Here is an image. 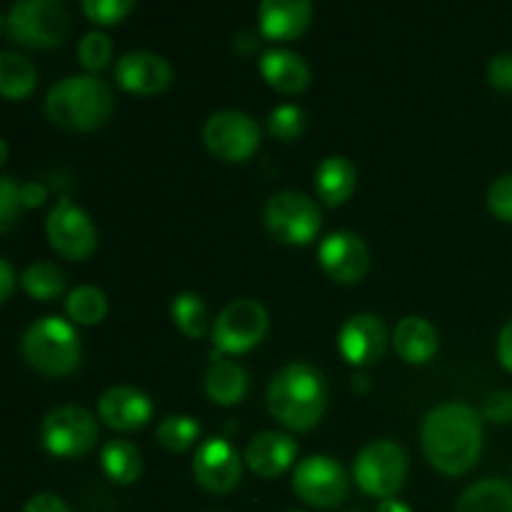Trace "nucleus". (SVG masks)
<instances>
[{"label":"nucleus","mask_w":512,"mask_h":512,"mask_svg":"<svg viewBox=\"0 0 512 512\" xmlns=\"http://www.w3.org/2000/svg\"><path fill=\"white\" fill-rule=\"evenodd\" d=\"M113 55V43L103 30H88L78 43V58L88 70H100Z\"/></svg>","instance_id":"obj_31"},{"label":"nucleus","mask_w":512,"mask_h":512,"mask_svg":"<svg viewBox=\"0 0 512 512\" xmlns=\"http://www.w3.org/2000/svg\"><path fill=\"white\" fill-rule=\"evenodd\" d=\"M293 488L305 503L333 508L348 495V475L330 455H308L295 465Z\"/></svg>","instance_id":"obj_11"},{"label":"nucleus","mask_w":512,"mask_h":512,"mask_svg":"<svg viewBox=\"0 0 512 512\" xmlns=\"http://www.w3.org/2000/svg\"><path fill=\"white\" fill-rule=\"evenodd\" d=\"M115 78L133 93H158L173 80L168 60L153 50H130L115 63Z\"/></svg>","instance_id":"obj_16"},{"label":"nucleus","mask_w":512,"mask_h":512,"mask_svg":"<svg viewBox=\"0 0 512 512\" xmlns=\"http://www.w3.org/2000/svg\"><path fill=\"white\" fill-rule=\"evenodd\" d=\"M375 512H413V510H410L405 503H400V500L385 498V500H380L378 510H375Z\"/></svg>","instance_id":"obj_43"},{"label":"nucleus","mask_w":512,"mask_h":512,"mask_svg":"<svg viewBox=\"0 0 512 512\" xmlns=\"http://www.w3.org/2000/svg\"><path fill=\"white\" fill-rule=\"evenodd\" d=\"M268 128L270 133L278 135V138L290 140L295 135L303 133L305 128V113L298 108V105H278V108L270 110L268 115Z\"/></svg>","instance_id":"obj_32"},{"label":"nucleus","mask_w":512,"mask_h":512,"mask_svg":"<svg viewBox=\"0 0 512 512\" xmlns=\"http://www.w3.org/2000/svg\"><path fill=\"white\" fill-rule=\"evenodd\" d=\"M113 110L108 83L95 75H68L45 95V113L55 125L68 130H90L105 123Z\"/></svg>","instance_id":"obj_3"},{"label":"nucleus","mask_w":512,"mask_h":512,"mask_svg":"<svg viewBox=\"0 0 512 512\" xmlns=\"http://www.w3.org/2000/svg\"><path fill=\"white\" fill-rule=\"evenodd\" d=\"M203 140L218 158L238 163L250 158L260 143V125L245 110H215L203 125Z\"/></svg>","instance_id":"obj_8"},{"label":"nucleus","mask_w":512,"mask_h":512,"mask_svg":"<svg viewBox=\"0 0 512 512\" xmlns=\"http://www.w3.org/2000/svg\"><path fill=\"white\" fill-rule=\"evenodd\" d=\"M35 65L15 50H0V90L5 98H23L35 88Z\"/></svg>","instance_id":"obj_26"},{"label":"nucleus","mask_w":512,"mask_h":512,"mask_svg":"<svg viewBox=\"0 0 512 512\" xmlns=\"http://www.w3.org/2000/svg\"><path fill=\"white\" fill-rule=\"evenodd\" d=\"M100 420L110 428L133 430L140 428L153 415V403L148 395L133 385H113L98 400Z\"/></svg>","instance_id":"obj_17"},{"label":"nucleus","mask_w":512,"mask_h":512,"mask_svg":"<svg viewBox=\"0 0 512 512\" xmlns=\"http://www.w3.org/2000/svg\"><path fill=\"white\" fill-rule=\"evenodd\" d=\"M498 355L500 363L508 370H512V318L503 325V330H500L498 335Z\"/></svg>","instance_id":"obj_39"},{"label":"nucleus","mask_w":512,"mask_h":512,"mask_svg":"<svg viewBox=\"0 0 512 512\" xmlns=\"http://www.w3.org/2000/svg\"><path fill=\"white\" fill-rule=\"evenodd\" d=\"M13 285H15L13 265H10L8 258H0V298L8 300L10 293H13Z\"/></svg>","instance_id":"obj_40"},{"label":"nucleus","mask_w":512,"mask_h":512,"mask_svg":"<svg viewBox=\"0 0 512 512\" xmlns=\"http://www.w3.org/2000/svg\"><path fill=\"white\" fill-rule=\"evenodd\" d=\"M483 415L493 423H512V390H493L485 398Z\"/></svg>","instance_id":"obj_36"},{"label":"nucleus","mask_w":512,"mask_h":512,"mask_svg":"<svg viewBox=\"0 0 512 512\" xmlns=\"http://www.w3.org/2000/svg\"><path fill=\"white\" fill-rule=\"evenodd\" d=\"M100 463H103L105 475L115 483H133L138 480V475L143 473V458H140V450L135 448L128 440H105L103 450H100Z\"/></svg>","instance_id":"obj_25"},{"label":"nucleus","mask_w":512,"mask_h":512,"mask_svg":"<svg viewBox=\"0 0 512 512\" xmlns=\"http://www.w3.org/2000/svg\"><path fill=\"white\" fill-rule=\"evenodd\" d=\"M328 400L323 373L308 363H290L273 375L268 388L270 413L293 430H308L320 420Z\"/></svg>","instance_id":"obj_2"},{"label":"nucleus","mask_w":512,"mask_h":512,"mask_svg":"<svg viewBox=\"0 0 512 512\" xmlns=\"http://www.w3.org/2000/svg\"><path fill=\"white\" fill-rule=\"evenodd\" d=\"M193 470L203 488L213 490V493H228L238 485L243 465H240L238 450L228 440L208 438L195 450Z\"/></svg>","instance_id":"obj_14"},{"label":"nucleus","mask_w":512,"mask_h":512,"mask_svg":"<svg viewBox=\"0 0 512 512\" xmlns=\"http://www.w3.org/2000/svg\"><path fill=\"white\" fill-rule=\"evenodd\" d=\"M488 205L498 218L512 220V173L500 175L488 190Z\"/></svg>","instance_id":"obj_35"},{"label":"nucleus","mask_w":512,"mask_h":512,"mask_svg":"<svg viewBox=\"0 0 512 512\" xmlns=\"http://www.w3.org/2000/svg\"><path fill=\"white\" fill-rule=\"evenodd\" d=\"M353 473L365 493L378 495L383 500L393 498L403 488L405 473H408V455L390 438L370 440L355 458Z\"/></svg>","instance_id":"obj_6"},{"label":"nucleus","mask_w":512,"mask_h":512,"mask_svg":"<svg viewBox=\"0 0 512 512\" xmlns=\"http://www.w3.org/2000/svg\"><path fill=\"white\" fill-rule=\"evenodd\" d=\"M425 455L443 473H465L483 450V420L465 403L435 405L420 428Z\"/></svg>","instance_id":"obj_1"},{"label":"nucleus","mask_w":512,"mask_h":512,"mask_svg":"<svg viewBox=\"0 0 512 512\" xmlns=\"http://www.w3.org/2000/svg\"><path fill=\"white\" fill-rule=\"evenodd\" d=\"M20 345L25 360L48 375L70 373L80 363L78 333L68 320L58 315H45L30 323Z\"/></svg>","instance_id":"obj_4"},{"label":"nucleus","mask_w":512,"mask_h":512,"mask_svg":"<svg viewBox=\"0 0 512 512\" xmlns=\"http://www.w3.org/2000/svg\"><path fill=\"white\" fill-rule=\"evenodd\" d=\"M320 265L325 273L338 283H355L368 273L370 255L363 238L350 230H335L320 243L318 248Z\"/></svg>","instance_id":"obj_13"},{"label":"nucleus","mask_w":512,"mask_h":512,"mask_svg":"<svg viewBox=\"0 0 512 512\" xmlns=\"http://www.w3.org/2000/svg\"><path fill=\"white\" fill-rule=\"evenodd\" d=\"M133 0H83V10L95 23H118L133 10Z\"/></svg>","instance_id":"obj_33"},{"label":"nucleus","mask_w":512,"mask_h":512,"mask_svg":"<svg viewBox=\"0 0 512 512\" xmlns=\"http://www.w3.org/2000/svg\"><path fill=\"white\" fill-rule=\"evenodd\" d=\"M43 445L55 455H83L98 440V423L93 413H88L80 405H60L50 410L40 428Z\"/></svg>","instance_id":"obj_10"},{"label":"nucleus","mask_w":512,"mask_h":512,"mask_svg":"<svg viewBox=\"0 0 512 512\" xmlns=\"http://www.w3.org/2000/svg\"><path fill=\"white\" fill-rule=\"evenodd\" d=\"M318 203L300 190H278L265 203V225L285 243H308L320 230Z\"/></svg>","instance_id":"obj_7"},{"label":"nucleus","mask_w":512,"mask_h":512,"mask_svg":"<svg viewBox=\"0 0 512 512\" xmlns=\"http://www.w3.org/2000/svg\"><path fill=\"white\" fill-rule=\"evenodd\" d=\"M268 330V310L253 298L230 300L213 323L215 348L228 353H243L260 343Z\"/></svg>","instance_id":"obj_9"},{"label":"nucleus","mask_w":512,"mask_h":512,"mask_svg":"<svg viewBox=\"0 0 512 512\" xmlns=\"http://www.w3.org/2000/svg\"><path fill=\"white\" fill-rule=\"evenodd\" d=\"M488 78L495 88L512 90V53H498L490 60Z\"/></svg>","instance_id":"obj_37"},{"label":"nucleus","mask_w":512,"mask_h":512,"mask_svg":"<svg viewBox=\"0 0 512 512\" xmlns=\"http://www.w3.org/2000/svg\"><path fill=\"white\" fill-rule=\"evenodd\" d=\"M65 310L70 318L80 325H93L103 320L105 310H108V298L95 285H78L70 290L68 300H65Z\"/></svg>","instance_id":"obj_28"},{"label":"nucleus","mask_w":512,"mask_h":512,"mask_svg":"<svg viewBox=\"0 0 512 512\" xmlns=\"http://www.w3.org/2000/svg\"><path fill=\"white\" fill-rule=\"evenodd\" d=\"M255 35L250 33V30H240L238 35H235V48L243 50V53H250V50L255 48Z\"/></svg>","instance_id":"obj_42"},{"label":"nucleus","mask_w":512,"mask_h":512,"mask_svg":"<svg viewBox=\"0 0 512 512\" xmlns=\"http://www.w3.org/2000/svg\"><path fill=\"white\" fill-rule=\"evenodd\" d=\"M388 345V330L383 318L375 313H355L343 323L338 335V348L350 363L365 365L378 360Z\"/></svg>","instance_id":"obj_15"},{"label":"nucleus","mask_w":512,"mask_h":512,"mask_svg":"<svg viewBox=\"0 0 512 512\" xmlns=\"http://www.w3.org/2000/svg\"><path fill=\"white\" fill-rule=\"evenodd\" d=\"M20 280H23V288L33 298L40 300L55 298L65 288V273L53 260H35V263H30L23 270V275H20Z\"/></svg>","instance_id":"obj_27"},{"label":"nucleus","mask_w":512,"mask_h":512,"mask_svg":"<svg viewBox=\"0 0 512 512\" xmlns=\"http://www.w3.org/2000/svg\"><path fill=\"white\" fill-rule=\"evenodd\" d=\"M3 28L15 43L48 48L65 38L70 15L60 0H15L5 13Z\"/></svg>","instance_id":"obj_5"},{"label":"nucleus","mask_w":512,"mask_h":512,"mask_svg":"<svg viewBox=\"0 0 512 512\" xmlns=\"http://www.w3.org/2000/svg\"><path fill=\"white\" fill-rule=\"evenodd\" d=\"M438 330L420 315H408L395 325L393 345L408 363H428L438 350Z\"/></svg>","instance_id":"obj_21"},{"label":"nucleus","mask_w":512,"mask_h":512,"mask_svg":"<svg viewBox=\"0 0 512 512\" xmlns=\"http://www.w3.org/2000/svg\"><path fill=\"white\" fill-rule=\"evenodd\" d=\"M248 390V373L240 363L233 360H213L205 373V393L220 405H233Z\"/></svg>","instance_id":"obj_24"},{"label":"nucleus","mask_w":512,"mask_h":512,"mask_svg":"<svg viewBox=\"0 0 512 512\" xmlns=\"http://www.w3.org/2000/svg\"><path fill=\"white\" fill-rule=\"evenodd\" d=\"M313 18L310 0H263L258 8L260 30L268 38H295L303 33Z\"/></svg>","instance_id":"obj_19"},{"label":"nucleus","mask_w":512,"mask_h":512,"mask_svg":"<svg viewBox=\"0 0 512 512\" xmlns=\"http://www.w3.org/2000/svg\"><path fill=\"white\" fill-rule=\"evenodd\" d=\"M23 512H70L65 500H60L53 493H38L25 503Z\"/></svg>","instance_id":"obj_38"},{"label":"nucleus","mask_w":512,"mask_h":512,"mask_svg":"<svg viewBox=\"0 0 512 512\" xmlns=\"http://www.w3.org/2000/svg\"><path fill=\"white\" fill-rule=\"evenodd\" d=\"M8 158V140H0V160Z\"/></svg>","instance_id":"obj_44"},{"label":"nucleus","mask_w":512,"mask_h":512,"mask_svg":"<svg viewBox=\"0 0 512 512\" xmlns=\"http://www.w3.org/2000/svg\"><path fill=\"white\" fill-rule=\"evenodd\" d=\"M45 230H48L50 245L60 255L73 260H80L93 253L95 243H98V233H95L90 215L83 208H78L70 198H60L53 205Z\"/></svg>","instance_id":"obj_12"},{"label":"nucleus","mask_w":512,"mask_h":512,"mask_svg":"<svg viewBox=\"0 0 512 512\" xmlns=\"http://www.w3.org/2000/svg\"><path fill=\"white\" fill-rule=\"evenodd\" d=\"M455 512H512V485L503 478H485L463 490Z\"/></svg>","instance_id":"obj_23"},{"label":"nucleus","mask_w":512,"mask_h":512,"mask_svg":"<svg viewBox=\"0 0 512 512\" xmlns=\"http://www.w3.org/2000/svg\"><path fill=\"white\" fill-rule=\"evenodd\" d=\"M355 180H358L355 165L345 155H328L325 160H320L318 170H315V185H318L320 198L328 205L345 203L353 195Z\"/></svg>","instance_id":"obj_22"},{"label":"nucleus","mask_w":512,"mask_h":512,"mask_svg":"<svg viewBox=\"0 0 512 512\" xmlns=\"http://www.w3.org/2000/svg\"><path fill=\"white\" fill-rule=\"evenodd\" d=\"M353 512H363V510H353Z\"/></svg>","instance_id":"obj_46"},{"label":"nucleus","mask_w":512,"mask_h":512,"mask_svg":"<svg viewBox=\"0 0 512 512\" xmlns=\"http://www.w3.org/2000/svg\"><path fill=\"white\" fill-rule=\"evenodd\" d=\"M258 65L263 78L273 88L283 90V93H298V90H303L310 83L308 63H305L303 55H298L290 48L273 45V48H268L260 55Z\"/></svg>","instance_id":"obj_20"},{"label":"nucleus","mask_w":512,"mask_h":512,"mask_svg":"<svg viewBox=\"0 0 512 512\" xmlns=\"http://www.w3.org/2000/svg\"><path fill=\"white\" fill-rule=\"evenodd\" d=\"M20 190H23V188L15 183L13 175H8V173L0 175V228H3V230L10 228L15 210L23 205Z\"/></svg>","instance_id":"obj_34"},{"label":"nucleus","mask_w":512,"mask_h":512,"mask_svg":"<svg viewBox=\"0 0 512 512\" xmlns=\"http://www.w3.org/2000/svg\"><path fill=\"white\" fill-rule=\"evenodd\" d=\"M173 318L175 325L190 338H198L208 328V305L198 293L183 290L173 298Z\"/></svg>","instance_id":"obj_29"},{"label":"nucleus","mask_w":512,"mask_h":512,"mask_svg":"<svg viewBox=\"0 0 512 512\" xmlns=\"http://www.w3.org/2000/svg\"><path fill=\"white\" fill-rule=\"evenodd\" d=\"M290 512H303V510H290Z\"/></svg>","instance_id":"obj_45"},{"label":"nucleus","mask_w":512,"mask_h":512,"mask_svg":"<svg viewBox=\"0 0 512 512\" xmlns=\"http://www.w3.org/2000/svg\"><path fill=\"white\" fill-rule=\"evenodd\" d=\"M45 190L40 183H28L23 185V190H20V198H23V205H38L40 200H43Z\"/></svg>","instance_id":"obj_41"},{"label":"nucleus","mask_w":512,"mask_h":512,"mask_svg":"<svg viewBox=\"0 0 512 512\" xmlns=\"http://www.w3.org/2000/svg\"><path fill=\"white\" fill-rule=\"evenodd\" d=\"M200 433V423L193 418V415L175 413L168 415V418L160 420L158 425V440L160 445L170 450H185Z\"/></svg>","instance_id":"obj_30"},{"label":"nucleus","mask_w":512,"mask_h":512,"mask_svg":"<svg viewBox=\"0 0 512 512\" xmlns=\"http://www.w3.org/2000/svg\"><path fill=\"white\" fill-rule=\"evenodd\" d=\"M295 455H298V443L288 433H278V430H263L253 435L245 448V460L253 473L263 478H275L283 473L293 463Z\"/></svg>","instance_id":"obj_18"}]
</instances>
